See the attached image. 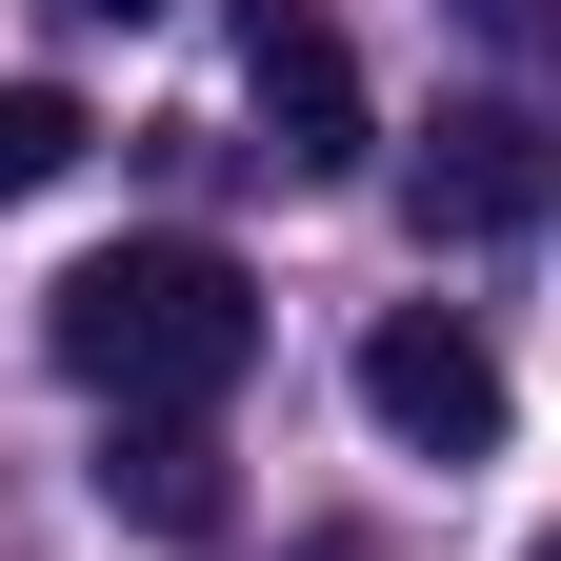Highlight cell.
<instances>
[{"mask_svg":"<svg viewBox=\"0 0 561 561\" xmlns=\"http://www.w3.org/2000/svg\"><path fill=\"white\" fill-rule=\"evenodd\" d=\"M41 341H60V381H81L101 421H201V401L261 362V280L221 241H101L41 301Z\"/></svg>","mask_w":561,"mask_h":561,"instance_id":"6da1fadb","label":"cell"},{"mask_svg":"<svg viewBox=\"0 0 561 561\" xmlns=\"http://www.w3.org/2000/svg\"><path fill=\"white\" fill-rule=\"evenodd\" d=\"M362 421L401 461H502V341H481L461 301H401V321H362Z\"/></svg>","mask_w":561,"mask_h":561,"instance_id":"7a4b0ae2","label":"cell"},{"mask_svg":"<svg viewBox=\"0 0 561 561\" xmlns=\"http://www.w3.org/2000/svg\"><path fill=\"white\" fill-rule=\"evenodd\" d=\"M241 101H261V161L280 181H362V41L321 21V0H241Z\"/></svg>","mask_w":561,"mask_h":561,"instance_id":"3957f363","label":"cell"},{"mask_svg":"<svg viewBox=\"0 0 561 561\" xmlns=\"http://www.w3.org/2000/svg\"><path fill=\"white\" fill-rule=\"evenodd\" d=\"M522 201H541V121L522 101H442L421 121V161H401V221L421 241H502Z\"/></svg>","mask_w":561,"mask_h":561,"instance_id":"277c9868","label":"cell"},{"mask_svg":"<svg viewBox=\"0 0 561 561\" xmlns=\"http://www.w3.org/2000/svg\"><path fill=\"white\" fill-rule=\"evenodd\" d=\"M101 502H121L140 541H221L241 481H221V442H201V421H101Z\"/></svg>","mask_w":561,"mask_h":561,"instance_id":"5b68a950","label":"cell"},{"mask_svg":"<svg viewBox=\"0 0 561 561\" xmlns=\"http://www.w3.org/2000/svg\"><path fill=\"white\" fill-rule=\"evenodd\" d=\"M81 140H101V121L60 101V81H0V201H41L60 161H81Z\"/></svg>","mask_w":561,"mask_h":561,"instance_id":"8992f818","label":"cell"},{"mask_svg":"<svg viewBox=\"0 0 561 561\" xmlns=\"http://www.w3.org/2000/svg\"><path fill=\"white\" fill-rule=\"evenodd\" d=\"M481 21H502V41H561V0H481Z\"/></svg>","mask_w":561,"mask_h":561,"instance_id":"52a82bcc","label":"cell"},{"mask_svg":"<svg viewBox=\"0 0 561 561\" xmlns=\"http://www.w3.org/2000/svg\"><path fill=\"white\" fill-rule=\"evenodd\" d=\"M60 21H161V0H60Z\"/></svg>","mask_w":561,"mask_h":561,"instance_id":"ba28073f","label":"cell"},{"mask_svg":"<svg viewBox=\"0 0 561 561\" xmlns=\"http://www.w3.org/2000/svg\"><path fill=\"white\" fill-rule=\"evenodd\" d=\"M522 561H561V541H522Z\"/></svg>","mask_w":561,"mask_h":561,"instance_id":"9c48e42d","label":"cell"}]
</instances>
